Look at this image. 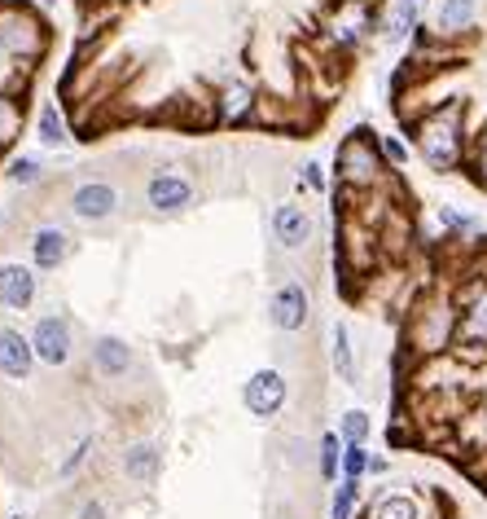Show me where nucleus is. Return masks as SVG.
I'll list each match as a JSON object with an SVG mask.
<instances>
[{"label":"nucleus","instance_id":"1","mask_svg":"<svg viewBox=\"0 0 487 519\" xmlns=\"http://www.w3.org/2000/svg\"><path fill=\"white\" fill-rule=\"evenodd\" d=\"M461 150H465V141H461V102H448L418 119V154L435 172H453L461 163Z\"/></svg>","mask_w":487,"mask_h":519},{"label":"nucleus","instance_id":"2","mask_svg":"<svg viewBox=\"0 0 487 519\" xmlns=\"http://www.w3.org/2000/svg\"><path fill=\"white\" fill-rule=\"evenodd\" d=\"M453 339H456V304L444 300V295L422 300V304L413 309V317H409V344H413V352L439 357Z\"/></svg>","mask_w":487,"mask_h":519},{"label":"nucleus","instance_id":"3","mask_svg":"<svg viewBox=\"0 0 487 519\" xmlns=\"http://www.w3.org/2000/svg\"><path fill=\"white\" fill-rule=\"evenodd\" d=\"M338 181L347 190H369L382 181V141L369 137V128H356L338 145Z\"/></svg>","mask_w":487,"mask_h":519},{"label":"nucleus","instance_id":"4","mask_svg":"<svg viewBox=\"0 0 487 519\" xmlns=\"http://www.w3.org/2000/svg\"><path fill=\"white\" fill-rule=\"evenodd\" d=\"M0 53L18 58V62H35L44 53V27L27 9H5L0 14Z\"/></svg>","mask_w":487,"mask_h":519},{"label":"nucleus","instance_id":"5","mask_svg":"<svg viewBox=\"0 0 487 519\" xmlns=\"http://www.w3.org/2000/svg\"><path fill=\"white\" fill-rule=\"evenodd\" d=\"M456 344L487 348V282H465L456 295Z\"/></svg>","mask_w":487,"mask_h":519},{"label":"nucleus","instance_id":"6","mask_svg":"<svg viewBox=\"0 0 487 519\" xmlns=\"http://www.w3.org/2000/svg\"><path fill=\"white\" fill-rule=\"evenodd\" d=\"M308 312H312V300H308V286L303 282H281L268 300V321L281 330V335H294L308 326Z\"/></svg>","mask_w":487,"mask_h":519},{"label":"nucleus","instance_id":"7","mask_svg":"<svg viewBox=\"0 0 487 519\" xmlns=\"http://www.w3.org/2000/svg\"><path fill=\"white\" fill-rule=\"evenodd\" d=\"M145 203L154 216H180V211H189L194 203V181L180 172H159L150 176V185H145Z\"/></svg>","mask_w":487,"mask_h":519},{"label":"nucleus","instance_id":"8","mask_svg":"<svg viewBox=\"0 0 487 519\" xmlns=\"http://www.w3.org/2000/svg\"><path fill=\"white\" fill-rule=\"evenodd\" d=\"M246 410L255 418H272V414H281V405H286V375L281 370H255L251 379H246Z\"/></svg>","mask_w":487,"mask_h":519},{"label":"nucleus","instance_id":"9","mask_svg":"<svg viewBox=\"0 0 487 519\" xmlns=\"http://www.w3.org/2000/svg\"><path fill=\"white\" fill-rule=\"evenodd\" d=\"M70 211H75L79 220H88V225H101V220H110V216L119 211V190H115L110 181H84V185H75V194H70Z\"/></svg>","mask_w":487,"mask_h":519},{"label":"nucleus","instance_id":"10","mask_svg":"<svg viewBox=\"0 0 487 519\" xmlns=\"http://www.w3.org/2000/svg\"><path fill=\"white\" fill-rule=\"evenodd\" d=\"M32 348L44 366H53V370L66 366L70 361V326H66L62 317H40L32 330Z\"/></svg>","mask_w":487,"mask_h":519},{"label":"nucleus","instance_id":"11","mask_svg":"<svg viewBox=\"0 0 487 519\" xmlns=\"http://www.w3.org/2000/svg\"><path fill=\"white\" fill-rule=\"evenodd\" d=\"M272 243L281 246V251H303V246L312 243V216L299 208V203H281V208L272 211Z\"/></svg>","mask_w":487,"mask_h":519},{"label":"nucleus","instance_id":"12","mask_svg":"<svg viewBox=\"0 0 487 519\" xmlns=\"http://www.w3.org/2000/svg\"><path fill=\"white\" fill-rule=\"evenodd\" d=\"M369 32H373V9H369L364 0H347V5L329 18V35H334L343 49H356Z\"/></svg>","mask_w":487,"mask_h":519},{"label":"nucleus","instance_id":"13","mask_svg":"<svg viewBox=\"0 0 487 519\" xmlns=\"http://www.w3.org/2000/svg\"><path fill=\"white\" fill-rule=\"evenodd\" d=\"M35 304V273L27 264H0V309L23 312Z\"/></svg>","mask_w":487,"mask_h":519},{"label":"nucleus","instance_id":"14","mask_svg":"<svg viewBox=\"0 0 487 519\" xmlns=\"http://www.w3.org/2000/svg\"><path fill=\"white\" fill-rule=\"evenodd\" d=\"M35 361H40V357H35L32 339H23L18 330H0V375H5V379L23 383L32 375Z\"/></svg>","mask_w":487,"mask_h":519},{"label":"nucleus","instance_id":"15","mask_svg":"<svg viewBox=\"0 0 487 519\" xmlns=\"http://www.w3.org/2000/svg\"><path fill=\"white\" fill-rule=\"evenodd\" d=\"M32 255H35V264H40V269H58L66 255H70V234H66V229H58V225L35 229Z\"/></svg>","mask_w":487,"mask_h":519},{"label":"nucleus","instance_id":"16","mask_svg":"<svg viewBox=\"0 0 487 519\" xmlns=\"http://www.w3.org/2000/svg\"><path fill=\"white\" fill-rule=\"evenodd\" d=\"M479 18V0H439L435 14V32L439 35H465Z\"/></svg>","mask_w":487,"mask_h":519},{"label":"nucleus","instance_id":"17","mask_svg":"<svg viewBox=\"0 0 487 519\" xmlns=\"http://www.w3.org/2000/svg\"><path fill=\"white\" fill-rule=\"evenodd\" d=\"M255 106H260V97H255L246 84H228L225 93L216 97L220 124H242V119H251V115H255Z\"/></svg>","mask_w":487,"mask_h":519},{"label":"nucleus","instance_id":"18","mask_svg":"<svg viewBox=\"0 0 487 519\" xmlns=\"http://www.w3.org/2000/svg\"><path fill=\"white\" fill-rule=\"evenodd\" d=\"M93 366H97L106 379H115V375H128V366H132L128 344H124V339H115V335L97 339V344H93Z\"/></svg>","mask_w":487,"mask_h":519},{"label":"nucleus","instance_id":"19","mask_svg":"<svg viewBox=\"0 0 487 519\" xmlns=\"http://www.w3.org/2000/svg\"><path fill=\"white\" fill-rule=\"evenodd\" d=\"M413 32H418V0H395L391 14H387V23H382L387 44H404Z\"/></svg>","mask_w":487,"mask_h":519},{"label":"nucleus","instance_id":"20","mask_svg":"<svg viewBox=\"0 0 487 519\" xmlns=\"http://www.w3.org/2000/svg\"><path fill=\"white\" fill-rule=\"evenodd\" d=\"M124 471H128V480H136V485H154L159 480V449L154 445L124 449Z\"/></svg>","mask_w":487,"mask_h":519},{"label":"nucleus","instance_id":"21","mask_svg":"<svg viewBox=\"0 0 487 519\" xmlns=\"http://www.w3.org/2000/svg\"><path fill=\"white\" fill-rule=\"evenodd\" d=\"M329 339H334V370H338V379L356 383V357H352V330H347V321H334Z\"/></svg>","mask_w":487,"mask_h":519},{"label":"nucleus","instance_id":"22","mask_svg":"<svg viewBox=\"0 0 487 519\" xmlns=\"http://www.w3.org/2000/svg\"><path fill=\"white\" fill-rule=\"evenodd\" d=\"M35 133H40V145H49V150H62V145H70L66 119L58 115V106H53V102L40 110V124H35Z\"/></svg>","mask_w":487,"mask_h":519},{"label":"nucleus","instance_id":"23","mask_svg":"<svg viewBox=\"0 0 487 519\" xmlns=\"http://www.w3.org/2000/svg\"><path fill=\"white\" fill-rule=\"evenodd\" d=\"M461 449H487V410H465L456 418Z\"/></svg>","mask_w":487,"mask_h":519},{"label":"nucleus","instance_id":"24","mask_svg":"<svg viewBox=\"0 0 487 519\" xmlns=\"http://www.w3.org/2000/svg\"><path fill=\"white\" fill-rule=\"evenodd\" d=\"M373 519H422V515H418V502H413L409 493H387V497L378 502Z\"/></svg>","mask_w":487,"mask_h":519},{"label":"nucleus","instance_id":"25","mask_svg":"<svg viewBox=\"0 0 487 519\" xmlns=\"http://www.w3.org/2000/svg\"><path fill=\"white\" fill-rule=\"evenodd\" d=\"M40 176H44V168H40V159H35V154H18V159L9 163V181H14V185H23V190L35 185Z\"/></svg>","mask_w":487,"mask_h":519},{"label":"nucleus","instance_id":"26","mask_svg":"<svg viewBox=\"0 0 487 519\" xmlns=\"http://www.w3.org/2000/svg\"><path fill=\"white\" fill-rule=\"evenodd\" d=\"M18 128H23V115H18V106L9 102L5 93H0V150L9 145V141L18 137Z\"/></svg>","mask_w":487,"mask_h":519},{"label":"nucleus","instance_id":"27","mask_svg":"<svg viewBox=\"0 0 487 519\" xmlns=\"http://www.w3.org/2000/svg\"><path fill=\"white\" fill-rule=\"evenodd\" d=\"M356 497H360V480H343V485H338V493H334V511H329V515H334V519H352V511H356Z\"/></svg>","mask_w":487,"mask_h":519},{"label":"nucleus","instance_id":"28","mask_svg":"<svg viewBox=\"0 0 487 519\" xmlns=\"http://www.w3.org/2000/svg\"><path fill=\"white\" fill-rule=\"evenodd\" d=\"M364 436H369V414L364 410H347L343 414V440L347 445H364Z\"/></svg>","mask_w":487,"mask_h":519},{"label":"nucleus","instance_id":"29","mask_svg":"<svg viewBox=\"0 0 487 519\" xmlns=\"http://www.w3.org/2000/svg\"><path fill=\"white\" fill-rule=\"evenodd\" d=\"M369 471V453H364V445H347L343 449V476L347 480H360Z\"/></svg>","mask_w":487,"mask_h":519},{"label":"nucleus","instance_id":"30","mask_svg":"<svg viewBox=\"0 0 487 519\" xmlns=\"http://www.w3.org/2000/svg\"><path fill=\"white\" fill-rule=\"evenodd\" d=\"M338 458H343L338 436L329 431V436H321V476H325V480H334V476H338Z\"/></svg>","mask_w":487,"mask_h":519},{"label":"nucleus","instance_id":"31","mask_svg":"<svg viewBox=\"0 0 487 519\" xmlns=\"http://www.w3.org/2000/svg\"><path fill=\"white\" fill-rule=\"evenodd\" d=\"M470 168H474V181L487 190V133L474 141V154H470Z\"/></svg>","mask_w":487,"mask_h":519},{"label":"nucleus","instance_id":"32","mask_svg":"<svg viewBox=\"0 0 487 519\" xmlns=\"http://www.w3.org/2000/svg\"><path fill=\"white\" fill-rule=\"evenodd\" d=\"M382 159L395 163V168H404V163H409V145L400 137H382Z\"/></svg>","mask_w":487,"mask_h":519},{"label":"nucleus","instance_id":"33","mask_svg":"<svg viewBox=\"0 0 487 519\" xmlns=\"http://www.w3.org/2000/svg\"><path fill=\"white\" fill-rule=\"evenodd\" d=\"M303 185L321 194V190H325V172H321V163H308V168H303Z\"/></svg>","mask_w":487,"mask_h":519},{"label":"nucleus","instance_id":"34","mask_svg":"<svg viewBox=\"0 0 487 519\" xmlns=\"http://www.w3.org/2000/svg\"><path fill=\"white\" fill-rule=\"evenodd\" d=\"M84 453H88V440H79V445L70 449V458H66V462H62V476H70V471H75V467L84 462Z\"/></svg>","mask_w":487,"mask_h":519},{"label":"nucleus","instance_id":"35","mask_svg":"<svg viewBox=\"0 0 487 519\" xmlns=\"http://www.w3.org/2000/svg\"><path fill=\"white\" fill-rule=\"evenodd\" d=\"M79 519H106V506H101V502H93V497H88V502L79 506Z\"/></svg>","mask_w":487,"mask_h":519}]
</instances>
